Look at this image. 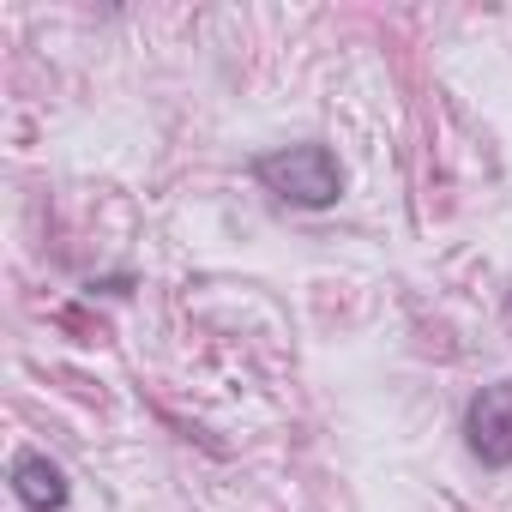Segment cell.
<instances>
[{"instance_id":"6da1fadb","label":"cell","mask_w":512,"mask_h":512,"mask_svg":"<svg viewBox=\"0 0 512 512\" xmlns=\"http://www.w3.org/2000/svg\"><path fill=\"white\" fill-rule=\"evenodd\" d=\"M253 181L302 211H326L344 199V163L332 145H278L253 163Z\"/></svg>"},{"instance_id":"7a4b0ae2","label":"cell","mask_w":512,"mask_h":512,"mask_svg":"<svg viewBox=\"0 0 512 512\" xmlns=\"http://www.w3.org/2000/svg\"><path fill=\"white\" fill-rule=\"evenodd\" d=\"M464 440L482 464H512V380H494L464 410Z\"/></svg>"},{"instance_id":"3957f363","label":"cell","mask_w":512,"mask_h":512,"mask_svg":"<svg viewBox=\"0 0 512 512\" xmlns=\"http://www.w3.org/2000/svg\"><path fill=\"white\" fill-rule=\"evenodd\" d=\"M13 488L31 512H61L67 506V470L43 452H19L13 458Z\"/></svg>"}]
</instances>
